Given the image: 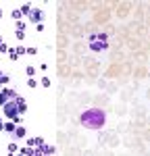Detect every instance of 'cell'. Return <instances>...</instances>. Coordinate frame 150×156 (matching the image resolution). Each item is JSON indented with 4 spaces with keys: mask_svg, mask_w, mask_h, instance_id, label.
Returning a JSON list of instances; mask_svg holds the SVG:
<instances>
[{
    "mask_svg": "<svg viewBox=\"0 0 150 156\" xmlns=\"http://www.w3.org/2000/svg\"><path fill=\"white\" fill-rule=\"evenodd\" d=\"M79 123L86 129H102L104 123H106V112L102 108H88L86 112H81Z\"/></svg>",
    "mask_w": 150,
    "mask_h": 156,
    "instance_id": "6da1fadb",
    "label": "cell"
},
{
    "mask_svg": "<svg viewBox=\"0 0 150 156\" xmlns=\"http://www.w3.org/2000/svg\"><path fill=\"white\" fill-rule=\"evenodd\" d=\"M23 110H25V102L21 100V98H17V96L12 98L11 102L4 104V115H6L9 119H17Z\"/></svg>",
    "mask_w": 150,
    "mask_h": 156,
    "instance_id": "7a4b0ae2",
    "label": "cell"
},
{
    "mask_svg": "<svg viewBox=\"0 0 150 156\" xmlns=\"http://www.w3.org/2000/svg\"><path fill=\"white\" fill-rule=\"evenodd\" d=\"M109 48V40L104 34H94L90 37V50L92 52H102V50Z\"/></svg>",
    "mask_w": 150,
    "mask_h": 156,
    "instance_id": "3957f363",
    "label": "cell"
},
{
    "mask_svg": "<svg viewBox=\"0 0 150 156\" xmlns=\"http://www.w3.org/2000/svg\"><path fill=\"white\" fill-rule=\"evenodd\" d=\"M17 94L12 92V90H0V104L4 106L6 102H11V98H15Z\"/></svg>",
    "mask_w": 150,
    "mask_h": 156,
    "instance_id": "277c9868",
    "label": "cell"
},
{
    "mask_svg": "<svg viewBox=\"0 0 150 156\" xmlns=\"http://www.w3.org/2000/svg\"><path fill=\"white\" fill-rule=\"evenodd\" d=\"M29 19H31V21H36V23H40V21H42V11L34 9V11L29 12Z\"/></svg>",
    "mask_w": 150,
    "mask_h": 156,
    "instance_id": "5b68a950",
    "label": "cell"
},
{
    "mask_svg": "<svg viewBox=\"0 0 150 156\" xmlns=\"http://www.w3.org/2000/svg\"><path fill=\"white\" fill-rule=\"evenodd\" d=\"M0 129H4V125H2V121H0Z\"/></svg>",
    "mask_w": 150,
    "mask_h": 156,
    "instance_id": "8992f818",
    "label": "cell"
}]
</instances>
